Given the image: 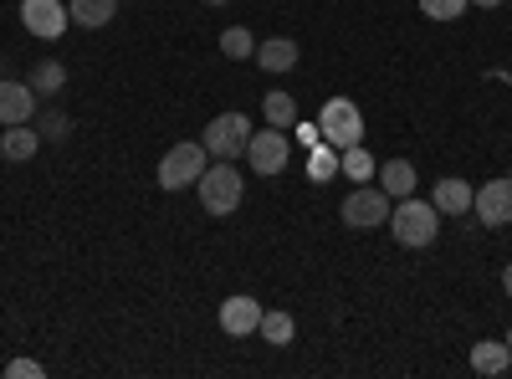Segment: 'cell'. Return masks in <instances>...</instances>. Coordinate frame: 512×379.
Segmentation results:
<instances>
[{
  "label": "cell",
  "instance_id": "6da1fadb",
  "mask_svg": "<svg viewBox=\"0 0 512 379\" xmlns=\"http://www.w3.org/2000/svg\"><path fill=\"white\" fill-rule=\"evenodd\" d=\"M441 210L431 205V200H420V195H405L395 210H390V231H395V241L400 246H431L436 236H441Z\"/></svg>",
  "mask_w": 512,
  "mask_h": 379
},
{
  "label": "cell",
  "instance_id": "7a4b0ae2",
  "mask_svg": "<svg viewBox=\"0 0 512 379\" xmlns=\"http://www.w3.org/2000/svg\"><path fill=\"white\" fill-rule=\"evenodd\" d=\"M195 190H200L205 216H231V210L241 205L246 180L236 175V164H231V159H216V164H205V175L195 180Z\"/></svg>",
  "mask_w": 512,
  "mask_h": 379
},
{
  "label": "cell",
  "instance_id": "3957f363",
  "mask_svg": "<svg viewBox=\"0 0 512 379\" xmlns=\"http://www.w3.org/2000/svg\"><path fill=\"white\" fill-rule=\"evenodd\" d=\"M318 134H323V144H333L338 154L354 149V144L364 139V113H359V103H354V98H328L323 113H318Z\"/></svg>",
  "mask_w": 512,
  "mask_h": 379
},
{
  "label": "cell",
  "instance_id": "277c9868",
  "mask_svg": "<svg viewBox=\"0 0 512 379\" xmlns=\"http://www.w3.org/2000/svg\"><path fill=\"white\" fill-rule=\"evenodd\" d=\"M200 144H205V154H216V159H241L246 144H251V118L246 113H216L205 123Z\"/></svg>",
  "mask_w": 512,
  "mask_h": 379
},
{
  "label": "cell",
  "instance_id": "5b68a950",
  "mask_svg": "<svg viewBox=\"0 0 512 379\" xmlns=\"http://www.w3.org/2000/svg\"><path fill=\"white\" fill-rule=\"evenodd\" d=\"M205 144H175L164 159H159V190H185L205 175Z\"/></svg>",
  "mask_w": 512,
  "mask_h": 379
},
{
  "label": "cell",
  "instance_id": "8992f818",
  "mask_svg": "<svg viewBox=\"0 0 512 379\" xmlns=\"http://www.w3.org/2000/svg\"><path fill=\"white\" fill-rule=\"evenodd\" d=\"M246 159H251V170H256V175H282V170H287V159H292V139H287V129H272V123H267L262 134H251Z\"/></svg>",
  "mask_w": 512,
  "mask_h": 379
},
{
  "label": "cell",
  "instance_id": "52a82bcc",
  "mask_svg": "<svg viewBox=\"0 0 512 379\" xmlns=\"http://www.w3.org/2000/svg\"><path fill=\"white\" fill-rule=\"evenodd\" d=\"M390 210H395V200L384 195V190L359 185V190H349V200H344V226H354V231L384 226V221H390Z\"/></svg>",
  "mask_w": 512,
  "mask_h": 379
},
{
  "label": "cell",
  "instance_id": "ba28073f",
  "mask_svg": "<svg viewBox=\"0 0 512 379\" xmlns=\"http://www.w3.org/2000/svg\"><path fill=\"white\" fill-rule=\"evenodd\" d=\"M21 26L41 41H57L72 26V16H67L62 0H21Z\"/></svg>",
  "mask_w": 512,
  "mask_h": 379
},
{
  "label": "cell",
  "instance_id": "9c48e42d",
  "mask_svg": "<svg viewBox=\"0 0 512 379\" xmlns=\"http://www.w3.org/2000/svg\"><path fill=\"white\" fill-rule=\"evenodd\" d=\"M472 210H477V221L482 226H507L512 221V175H502V180H487L477 195H472Z\"/></svg>",
  "mask_w": 512,
  "mask_h": 379
},
{
  "label": "cell",
  "instance_id": "30bf717a",
  "mask_svg": "<svg viewBox=\"0 0 512 379\" xmlns=\"http://www.w3.org/2000/svg\"><path fill=\"white\" fill-rule=\"evenodd\" d=\"M36 118V93L31 82H0V129H11V123H31Z\"/></svg>",
  "mask_w": 512,
  "mask_h": 379
},
{
  "label": "cell",
  "instance_id": "8fae6325",
  "mask_svg": "<svg viewBox=\"0 0 512 379\" xmlns=\"http://www.w3.org/2000/svg\"><path fill=\"white\" fill-rule=\"evenodd\" d=\"M262 303L256 298H246V292H236V298H226L221 303V328L231 333V339H246V333H256V323H262Z\"/></svg>",
  "mask_w": 512,
  "mask_h": 379
},
{
  "label": "cell",
  "instance_id": "7c38bea8",
  "mask_svg": "<svg viewBox=\"0 0 512 379\" xmlns=\"http://www.w3.org/2000/svg\"><path fill=\"white\" fill-rule=\"evenodd\" d=\"M472 185H466V180H436V190H431V205L441 210V216H466V210H472Z\"/></svg>",
  "mask_w": 512,
  "mask_h": 379
},
{
  "label": "cell",
  "instance_id": "4fadbf2b",
  "mask_svg": "<svg viewBox=\"0 0 512 379\" xmlns=\"http://www.w3.org/2000/svg\"><path fill=\"white\" fill-rule=\"evenodd\" d=\"M256 67L262 72H292L297 67V41H287V36L256 41Z\"/></svg>",
  "mask_w": 512,
  "mask_h": 379
},
{
  "label": "cell",
  "instance_id": "5bb4252c",
  "mask_svg": "<svg viewBox=\"0 0 512 379\" xmlns=\"http://www.w3.org/2000/svg\"><path fill=\"white\" fill-rule=\"evenodd\" d=\"M36 149H41V134L31 129V123H11V129L0 134V154H6L11 164H26V159H36Z\"/></svg>",
  "mask_w": 512,
  "mask_h": 379
},
{
  "label": "cell",
  "instance_id": "9a60e30c",
  "mask_svg": "<svg viewBox=\"0 0 512 379\" xmlns=\"http://www.w3.org/2000/svg\"><path fill=\"white\" fill-rule=\"evenodd\" d=\"M472 369L487 374V379H497V374L512 369V349L502 339H482V344H472Z\"/></svg>",
  "mask_w": 512,
  "mask_h": 379
},
{
  "label": "cell",
  "instance_id": "2e32d148",
  "mask_svg": "<svg viewBox=\"0 0 512 379\" xmlns=\"http://www.w3.org/2000/svg\"><path fill=\"white\" fill-rule=\"evenodd\" d=\"M67 16L88 31H103L113 16H118V0H67Z\"/></svg>",
  "mask_w": 512,
  "mask_h": 379
},
{
  "label": "cell",
  "instance_id": "e0dca14e",
  "mask_svg": "<svg viewBox=\"0 0 512 379\" xmlns=\"http://www.w3.org/2000/svg\"><path fill=\"white\" fill-rule=\"evenodd\" d=\"M379 190L390 195V200L415 195V164H410V159H390V164L379 170Z\"/></svg>",
  "mask_w": 512,
  "mask_h": 379
},
{
  "label": "cell",
  "instance_id": "ac0fdd59",
  "mask_svg": "<svg viewBox=\"0 0 512 379\" xmlns=\"http://www.w3.org/2000/svg\"><path fill=\"white\" fill-rule=\"evenodd\" d=\"M26 82H31V93H36V98H57V93L67 88V67L47 57V62H36V67H31Z\"/></svg>",
  "mask_w": 512,
  "mask_h": 379
},
{
  "label": "cell",
  "instance_id": "d6986e66",
  "mask_svg": "<svg viewBox=\"0 0 512 379\" xmlns=\"http://www.w3.org/2000/svg\"><path fill=\"white\" fill-rule=\"evenodd\" d=\"M256 333H262L272 349H287V344H292V333H297V323H292V313H277V308H272V313H262Z\"/></svg>",
  "mask_w": 512,
  "mask_h": 379
},
{
  "label": "cell",
  "instance_id": "ffe728a7",
  "mask_svg": "<svg viewBox=\"0 0 512 379\" xmlns=\"http://www.w3.org/2000/svg\"><path fill=\"white\" fill-rule=\"evenodd\" d=\"M338 175H344V180H369L374 175V154L364 144L344 149V154H338Z\"/></svg>",
  "mask_w": 512,
  "mask_h": 379
},
{
  "label": "cell",
  "instance_id": "44dd1931",
  "mask_svg": "<svg viewBox=\"0 0 512 379\" xmlns=\"http://www.w3.org/2000/svg\"><path fill=\"white\" fill-rule=\"evenodd\" d=\"M221 52H226L231 62H246V57H256V36H251L246 26H226V31H221Z\"/></svg>",
  "mask_w": 512,
  "mask_h": 379
},
{
  "label": "cell",
  "instance_id": "7402d4cb",
  "mask_svg": "<svg viewBox=\"0 0 512 379\" xmlns=\"http://www.w3.org/2000/svg\"><path fill=\"white\" fill-rule=\"evenodd\" d=\"M262 113H267L272 129H292V123H297V103H292V93H267Z\"/></svg>",
  "mask_w": 512,
  "mask_h": 379
},
{
  "label": "cell",
  "instance_id": "603a6c76",
  "mask_svg": "<svg viewBox=\"0 0 512 379\" xmlns=\"http://www.w3.org/2000/svg\"><path fill=\"white\" fill-rule=\"evenodd\" d=\"M333 175H338V149H333V144H313L308 180H313V185H323V180H333Z\"/></svg>",
  "mask_w": 512,
  "mask_h": 379
},
{
  "label": "cell",
  "instance_id": "cb8c5ba5",
  "mask_svg": "<svg viewBox=\"0 0 512 379\" xmlns=\"http://www.w3.org/2000/svg\"><path fill=\"white\" fill-rule=\"evenodd\" d=\"M466 6H472V0H420V11L431 21H461Z\"/></svg>",
  "mask_w": 512,
  "mask_h": 379
},
{
  "label": "cell",
  "instance_id": "d4e9b609",
  "mask_svg": "<svg viewBox=\"0 0 512 379\" xmlns=\"http://www.w3.org/2000/svg\"><path fill=\"white\" fill-rule=\"evenodd\" d=\"M36 134H41V139H52V144H62V139L72 134V118H67V113H41Z\"/></svg>",
  "mask_w": 512,
  "mask_h": 379
},
{
  "label": "cell",
  "instance_id": "484cf974",
  "mask_svg": "<svg viewBox=\"0 0 512 379\" xmlns=\"http://www.w3.org/2000/svg\"><path fill=\"white\" fill-rule=\"evenodd\" d=\"M6 374H11V379H41L47 369H41L36 359H11V364H6Z\"/></svg>",
  "mask_w": 512,
  "mask_h": 379
},
{
  "label": "cell",
  "instance_id": "4316f807",
  "mask_svg": "<svg viewBox=\"0 0 512 379\" xmlns=\"http://www.w3.org/2000/svg\"><path fill=\"white\" fill-rule=\"evenodd\" d=\"M297 139H303L308 149H313V144H323V134H318V123H297Z\"/></svg>",
  "mask_w": 512,
  "mask_h": 379
},
{
  "label": "cell",
  "instance_id": "83f0119b",
  "mask_svg": "<svg viewBox=\"0 0 512 379\" xmlns=\"http://www.w3.org/2000/svg\"><path fill=\"white\" fill-rule=\"evenodd\" d=\"M502 292H507V298H512V262H507V272H502Z\"/></svg>",
  "mask_w": 512,
  "mask_h": 379
},
{
  "label": "cell",
  "instance_id": "f1b7e54d",
  "mask_svg": "<svg viewBox=\"0 0 512 379\" xmlns=\"http://www.w3.org/2000/svg\"><path fill=\"white\" fill-rule=\"evenodd\" d=\"M472 6H482V11H497V6H502V0H472Z\"/></svg>",
  "mask_w": 512,
  "mask_h": 379
},
{
  "label": "cell",
  "instance_id": "f546056e",
  "mask_svg": "<svg viewBox=\"0 0 512 379\" xmlns=\"http://www.w3.org/2000/svg\"><path fill=\"white\" fill-rule=\"evenodd\" d=\"M205 6H231V0H205Z\"/></svg>",
  "mask_w": 512,
  "mask_h": 379
},
{
  "label": "cell",
  "instance_id": "4dcf8cb0",
  "mask_svg": "<svg viewBox=\"0 0 512 379\" xmlns=\"http://www.w3.org/2000/svg\"><path fill=\"white\" fill-rule=\"evenodd\" d=\"M507 349H512V333H507Z\"/></svg>",
  "mask_w": 512,
  "mask_h": 379
},
{
  "label": "cell",
  "instance_id": "1f68e13d",
  "mask_svg": "<svg viewBox=\"0 0 512 379\" xmlns=\"http://www.w3.org/2000/svg\"><path fill=\"white\" fill-rule=\"evenodd\" d=\"M0 134H6V129H0Z\"/></svg>",
  "mask_w": 512,
  "mask_h": 379
}]
</instances>
